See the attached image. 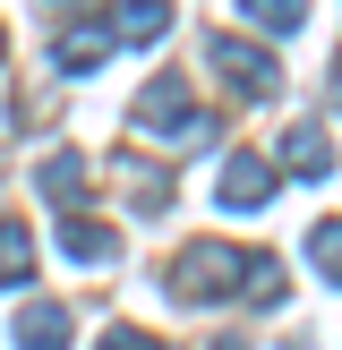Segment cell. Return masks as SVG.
<instances>
[{"instance_id": "cell-16", "label": "cell", "mask_w": 342, "mask_h": 350, "mask_svg": "<svg viewBox=\"0 0 342 350\" xmlns=\"http://www.w3.org/2000/svg\"><path fill=\"white\" fill-rule=\"evenodd\" d=\"M205 350H248V342H239V334H214V342H205Z\"/></svg>"}, {"instance_id": "cell-3", "label": "cell", "mask_w": 342, "mask_h": 350, "mask_svg": "<svg viewBox=\"0 0 342 350\" xmlns=\"http://www.w3.org/2000/svg\"><path fill=\"white\" fill-rule=\"evenodd\" d=\"M111 17H68L60 34H51V68H60V77H94L103 60H111Z\"/></svg>"}, {"instance_id": "cell-8", "label": "cell", "mask_w": 342, "mask_h": 350, "mask_svg": "<svg viewBox=\"0 0 342 350\" xmlns=\"http://www.w3.org/2000/svg\"><path fill=\"white\" fill-rule=\"evenodd\" d=\"M34 188H43L51 205H77V188H86V154H77V146L43 154V171H34Z\"/></svg>"}, {"instance_id": "cell-7", "label": "cell", "mask_w": 342, "mask_h": 350, "mask_svg": "<svg viewBox=\"0 0 342 350\" xmlns=\"http://www.w3.org/2000/svg\"><path fill=\"white\" fill-rule=\"evenodd\" d=\"M17 282H34V231L17 214H0V291H17Z\"/></svg>"}, {"instance_id": "cell-15", "label": "cell", "mask_w": 342, "mask_h": 350, "mask_svg": "<svg viewBox=\"0 0 342 350\" xmlns=\"http://www.w3.org/2000/svg\"><path fill=\"white\" fill-rule=\"evenodd\" d=\"M94 350H163V342H154V334H137V325H111Z\"/></svg>"}, {"instance_id": "cell-11", "label": "cell", "mask_w": 342, "mask_h": 350, "mask_svg": "<svg viewBox=\"0 0 342 350\" xmlns=\"http://www.w3.org/2000/svg\"><path fill=\"white\" fill-rule=\"evenodd\" d=\"M60 248L77 256V265H111V256H120V239L103 231V222H86V214H68V222H60Z\"/></svg>"}, {"instance_id": "cell-13", "label": "cell", "mask_w": 342, "mask_h": 350, "mask_svg": "<svg viewBox=\"0 0 342 350\" xmlns=\"http://www.w3.org/2000/svg\"><path fill=\"white\" fill-rule=\"evenodd\" d=\"M308 265H317L325 282H342V214H325L317 231H308Z\"/></svg>"}, {"instance_id": "cell-10", "label": "cell", "mask_w": 342, "mask_h": 350, "mask_svg": "<svg viewBox=\"0 0 342 350\" xmlns=\"http://www.w3.org/2000/svg\"><path fill=\"white\" fill-rule=\"evenodd\" d=\"M171 34V9L163 0H129V9L111 17V43H163Z\"/></svg>"}, {"instance_id": "cell-4", "label": "cell", "mask_w": 342, "mask_h": 350, "mask_svg": "<svg viewBox=\"0 0 342 350\" xmlns=\"http://www.w3.org/2000/svg\"><path fill=\"white\" fill-rule=\"evenodd\" d=\"M265 197H274V163L265 154H231V163H222V205H231V214H256Z\"/></svg>"}, {"instance_id": "cell-2", "label": "cell", "mask_w": 342, "mask_h": 350, "mask_svg": "<svg viewBox=\"0 0 342 350\" xmlns=\"http://www.w3.org/2000/svg\"><path fill=\"white\" fill-rule=\"evenodd\" d=\"M214 68L231 77V94H248V103H274V94H282V68H274V51L239 43V34H214Z\"/></svg>"}, {"instance_id": "cell-12", "label": "cell", "mask_w": 342, "mask_h": 350, "mask_svg": "<svg viewBox=\"0 0 342 350\" xmlns=\"http://www.w3.org/2000/svg\"><path fill=\"white\" fill-rule=\"evenodd\" d=\"M239 17H248V26H265V34H300V26H308L300 0H239Z\"/></svg>"}, {"instance_id": "cell-6", "label": "cell", "mask_w": 342, "mask_h": 350, "mask_svg": "<svg viewBox=\"0 0 342 350\" xmlns=\"http://www.w3.org/2000/svg\"><path fill=\"white\" fill-rule=\"evenodd\" d=\"M17 350H68V308L60 299H26L17 308Z\"/></svg>"}, {"instance_id": "cell-5", "label": "cell", "mask_w": 342, "mask_h": 350, "mask_svg": "<svg viewBox=\"0 0 342 350\" xmlns=\"http://www.w3.org/2000/svg\"><path fill=\"white\" fill-rule=\"evenodd\" d=\"M197 111V103H188V85L180 77H154L146 94H137V129H163V137H180V120Z\"/></svg>"}, {"instance_id": "cell-9", "label": "cell", "mask_w": 342, "mask_h": 350, "mask_svg": "<svg viewBox=\"0 0 342 350\" xmlns=\"http://www.w3.org/2000/svg\"><path fill=\"white\" fill-rule=\"evenodd\" d=\"M282 171H300V180H325V171H334V146H325V129H291L282 137Z\"/></svg>"}, {"instance_id": "cell-1", "label": "cell", "mask_w": 342, "mask_h": 350, "mask_svg": "<svg viewBox=\"0 0 342 350\" xmlns=\"http://www.w3.org/2000/svg\"><path fill=\"white\" fill-rule=\"evenodd\" d=\"M239 273H248V256H239L231 239H188V248L171 256L163 291H180L188 308H214V299H231V291H239Z\"/></svg>"}, {"instance_id": "cell-17", "label": "cell", "mask_w": 342, "mask_h": 350, "mask_svg": "<svg viewBox=\"0 0 342 350\" xmlns=\"http://www.w3.org/2000/svg\"><path fill=\"white\" fill-rule=\"evenodd\" d=\"M0 51H9V34H0Z\"/></svg>"}, {"instance_id": "cell-14", "label": "cell", "mask_w": 342, "mask_h": 350, "mask_svg": "<svg viewBox=\"0 0 342 350\" xmlns=\"http://www.w3.org/2000/svg\"><path fill=\"white\" fill-rule=\"evenodd\" d=\"M282 291H291L282 282V256H248V299L256 308H282Z\"/></svg>"}]
</instances>
